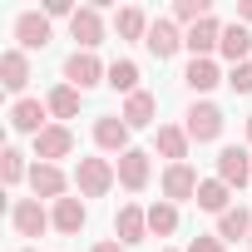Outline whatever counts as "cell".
Instances as JSON below:
<instances>
[{"instance_id": "cell-23", "label": "cell", "mask_w": 252, "mask_h": 252, "mask_svg": "<svg viewBox=\"0 0 252 252\" xmlns=\"http://www.w3.org/2000/svg\"><path fill=\"white\" fill-rule=\"evenodd\" d=\"M193 203H198L203 213H213V218H222V213L232 208V188H227V183H222V178L213 173V178H203V183H198V198H193Z\"/></svg>"}, {"instance_id": "cell-16", "label": "cell", "mask_w": 252, "mask_h": 252, "mask_svg": "<svg viewBox=\"0 0 252 252\" xmlns=\"http://www.w3.org/2000/svg\"><path fill=\"white\" fill-rule=\"evenodd\" d=\"M144 237H149V208H139V203H124V208L114 213V242L134 247V242H144Z\"/></svg>"}, {"instance_id": "cell-2", "label": "cell", "mask_w": 252, "mask_h": 252, "mask_svg": "<svg viewBox=\"0 0 252 252\" xmlns=\"http://www.w3.org/2000/svg\"><path fill=\"white\" fill-rule=\"evenodd\" d=\"M222 124H227V114H222L213 99H193L188 114H183V129H188L193 144H218V139H222Z\"/></svg>"}, {"instance_id": "cell-3", "label": "cell", "mask_w": 252, "mask_h": 252, "mask_svg": "<svg viewBox=\"0 0 252 252\" xmlns=\"http://www.w3.org/2000/svg\"><path fill=\"white\" fill-rule=\"evenodd\" d=\"M89 134H94V149H99V154H114V158H124V154L134 149V144H129L134 129L124 124V114H99Z\"/></svg>"}, {"instance_id": "cell-27", "label": "cell", "mask_w": 252, "mask_h": 252, "mask_svg": "<svg viewBox=\"0 0 252 252\" xmlns=\"http://www.w3.org/2000/svg\"><path fill=\"white\" fill-rule=\"evenodd\" d=\"M173 232H178V203L168 198L149 203V237H173Z\"/></svg>"}, {"instance_id": "cell-6", "label": "cell", "mask_w": 252, "mask_h": 252, "mask_svg": "<svg viewBox=\"0 0 252 252\" xmlns=\"http://www.w3.org/2000/svg\"><path fill=\"white\" fill-rule=\"evenodd\" d=\"M10 227H15L20 237H45V232L55 227V218H50V208H45L40 198H15V208H10Z\"/></svg>"}, {"instance_id": "cell-22", "label": "cell", "mask_w": 252, "mask_h": 252, "mask_svg": "<svg viewBox=\"0 0 252 252\" xmlns=\"http://www.w3.org/2000/svg\"><path fill=\"white\" fill-rule=\"evenodd\" d=\"M183 84L203 99L208 89H218V84H227L222 79V69H218V60H188V69H183Z\"/></svg>"}, {"instance_id": "cell-20", "label": "cell", "mask_w": 252, "mask_h": 252, "mask_svg": "<svg viewBox=\"0 0 252 252\" xmlns=\"http://www.w3.org/2000/svg\"><path fill=\"white\" fill-rule=\"evenodd\" d=\"M188 129L183 124H158V139H154V149L168 158V163H188Z\"/></svg>"}, {"instance_id": "cell-33", "label": "cell", "mask_w": 252, "mask_h": 252, "mask_svg": "<svg viewBox=\"0 0 252 252\" xmlns=\"http://www.w3.org/2000/svg\"><path fill=\"white\" fill-rule=\"evenodd\" d=\"M89 252H129V247H124V242H114V237H109V242H94Z\"/></svg>"}, {"instance_id": "cell-30", "label": "cell", "mask_w": 252, "mask_h": 252, "mask_svg": "<svg viewBox=\"0 0 252 252\" xmlns=\"http://www.w3.org/2000/svg\"><path fill=\"white\" fill-rule=\"evenodd\" d=\"M208 15H213L208 0H178V5H173V25H178V30H193V25L208 20Z\"/></svg>"}, {"instance_id": "cell-24", "label": "cell", "mask_w": 252, "mask_h": 252, "mask_svg": "<svg viewBox=\"0 0 252 252\" xmlns=\"http://www.w3.org/2000/svg\"><path fill=\"white\" fill-rule=\"evenodd\" d=\"M124 124H129V129H149V124H158L154 114H158V99L149 94V89H139V94H129V99H124Z\"/></svg>"}, {"instance_id": "cell-4", "label": "cell", "mask_w": 252, "mask_h": 252, "mask_svg": "<svg viewBox=\"0 0 252 252\" xmlns=\"http://www.w3.org/2000/svg\"><path fill=\"white\" fill-rule=\"evenodd\" d=\"M104 79H109V64H104L94 50H74V55L64 60V84H74L79 94L94 89V84H104Z\"/></svg>"}, {"instance_id": "cell-32", "label": "cell", "mask_w": 252, "mask_h": 252, "mask_svg": "<svg viewBox=\"0 0 252 252\" xmlns=\"http://www.w3.org/2000/svg\"><path fill=\"white\" fill-rule=\"evenodd\" d=\"M183 252H222V237H218V232H198Z\"/></svg>"}, {"instance_id": "cell-21", "label": "cell", "mask_w": 252, "mask_h": 252, "mask_svg": "<svg viewBox=\"0 0 252 252\" xmlns=\"http://www.w3.org/2000/svg\"><path fill=\"white\" fill-rule=\"evenodd\" d=\"M218 55H222V60H232V64H247V60H252V30H247V25H237V20H232V25H222V45H218Z\"/></svg>"}, {"instance_id": "cell-8", "label": "cell", "mask_w": 252, "mask_h": 252, "mask_svg": "<svg viewBox=\"0 0 252 252\" xmlns=\"http://www.w3.org/2000/svg\"><path fill=\"white\" fill-rule=\"evenodd\" d=\"M69 40H74V50H99L104 45V10L99 5H79L74 20H69Z\"/></svg>"}, {"instance_id": "cell-11", "label": "cell", "mask_w": 252, "mask_h": 252, "mask_svg": "<svg viewBox=\"0 0 252 252\" xmlns=\"http://www.w3.org/2000/svg\"><path fill=\"white\" fill-rule=\"evenodd\" d=\"M30 79H35V74H30V55H25L20 45L0 50V84H5V94L25 99V84H30Z\"/></svg>"}, {"instance_id": "cell-14", "label": "cell", "mask_w": 252, "mask_h": 252, "mask_svg": "<svg viewBox=\"0 0 252 252\" xmlns=\"http://www.w3.org/2000/svg\"><path fill=\"white\" fill-rule=\"evenodd\" d=\"M218 45H222V20H218V15H208V20H198L193 30H183V50H188L193 60H213Z\"/></svg>"}, {"instance_id": "cell-13", "label": "cell", "mask_w": 252, "mask_h": 252, "mask_svg": "<svg viewBox=\"0 0 252 252\" xmlns=\"http://www.w3.org/2000/svg\"><path fill=\"white\" fill-rule=\"evenodd\" d=\"M144 50L163 64V60H173L178 50H183V30L173 25V15H158L154 25H149V40H144Z\"/></svg>"}, {"instance_id": "cell-9", "label": "cell", "mask_w": 252, "mask_h": 252, "mask_svg": "<svg viewBox=\"0 0 252 252\" xmlns=\"http://www.w3.org/2000/svg\"><path fill=\"white\" fill-rule=\"evenodd\" d=\"M69 173L60 168V163H30V193L35 198H50V203H60V198H69Z\"/></svg>"}, {"instance_id": "cell-35", "label": "cell", "mask_w": 252, "mask_h": 252, "mask_svg": "<svg viewBox=\"0 0 252 252\" xmlns=\"http://www.w3.org/2000/svg\"><path fill=\"white\" fill-rule=\"evenodd\" d=\"M247 144H252V114H247Z\"/></svg>"}, {"instance_id": "cell-31", "label": "cell", "mask_w": 252, "mask_h": 252, "mask_svg": "<svg viewBox=\"0 0 252 252\" xmlns=\"http://www.w3.org/2000/svg\"><path fill=\"white\" fill-rule=\"evenodd\" d=\"M227 89H232V94H252V60L227 69Z\"/></svg>"}, {"instance_id": "cell-18", "label": "cell", "mask_w": 252, "mask_h": 252, "mask_svg": "<svg viewBox=\"0 0 252 252\" xmlns=\"http://www.w3.org/2000/svg\"><path fill=\"white\" fill-rule=\"evenodd\" d=\"M50 218H55V232L79 237V232H84V222H89V208H84V198H60V203L50 208Z\"/></svg>"}, {"instance_id": "cell-12", "label": "cell", "mask_w": 252, "mask_h": 252, "mask_svg": "<svg viewBox=\"0 0 252 252\" xmlns=\"http://www.w3.org/2000/svg\"><path fill=\"white\" fill-rule=\"evenodd\" d=\"M74 154V129L69 124H50L45 134H35V163H60Z\"/></svg>"}, {"instance_id": "cell-26", "label": "cell", "mask_w": 252, "mask_h": 252, "mask_svg": "<svg viewBox=\"0 0 252 252\" xmlns=\"http://www.w3.org/2000/svg\"><path fill=\"white\" fill-rule=\"evenodd\" d=\"M114 94H124V99H129V94H139V64L129 60V55H119V60H109V79H104Z\"/></svg>"}, {"instance_id": "cell-36", "label": "cell", "mask_w": 252, "mask_h": 252, "mask_svg": "<svg viewBox=\"0 0 252 252\" xmlns=\"http://www.w3.org/2000/svg\"><path fill=\"white\" fill-rule=\"evenodd\" d=\"M20 252H40V247H20Z\"/></svg>"}, {"instance_id": "cell-7", "label": "cell", "mask_w": 252, "mask_h": 252, "mask_svg": "<svg viewBox=\"0 0 252 252\" xmlns=\"http://www.w3.org/2000/svg\"><path fill=\"white\" fill-rule=\"evenodd\" d=\"M50 124H55V119H50V104H45V99H30V94H25V99L10 104V129H15V134H30V139H35V134L50 129Z\"/></svg>"}, {"instance_id": "cell-25", "label": "cell", "mask_w": 252, "mask_h": 252, "mask_svg": "<svg viewBox=\"0 0 252 252\" xmlns=\"http://www.w3.org/2000/svg\"><path fill=\"white\" fill-rule=\"evenodd\" d=\"M45 104H50V119H55V124H64V119H74V114H79L84 94H79L74 84H64V79H60V84L50 89V99H45Z\"/></svg>"}, {"instance_id": "cell-10", "label": "cell", "mask_w": 252, "mask_h": 252, "mask_svg": "<svg viewBox=\"0 0 252 252\" xmlns=\"http://www.w3.org/2000/svg\"><path fill=\"white\" fill-rule=\"evenodd\" d=\"M218 178L237 193V188H247L252 183V154L242 149V144H227V149H218Z\"/></svg>"}, {"instance_id": "cell-19", "label": "cell", "mask_w": 252, "mask_h": 252, "mask_svg": "<svg viewBox=\"0 0 252 252\" xmlns=\"http://www.w3.org/2000/svg\"><path fill=\"white\" fill-rule=\"evenodd\" d=\"M149 25H154V20H149L144 5H119V10H114V35H119V40H149Z\"/></svg>"}, {"instance_id": "cell-29", "label": "cell", "mask_w": 252, "mask_h": 252, "mask_svg": "<svg viewBox=\"0 0 252 252\" xmlns=\"http://www.w3.org/2000/svg\"><path fill=\"white\" fill-rule=\"evenodd\" d=\"M30 178V168H25V154L15 149V144H5V149H0V183H5V188H20Z\"/></svg>"}, {"instance_id": "cell-15", "label": "cell", "mask_w": 252, "mask_h": 252, "mask_svg": "<svg viewBox=\"0 0 252 252\" xmlns=\"http://www.w3.org/2000/svg\"><path fill=\"white\" fill-rule=\"evenodd\" d=\"M198 183H203V178H198L193 163H168V168H163V198H168V203H193V198H198Z\"/></svg>"}, {"instance_id": "cell-38", "label": "cell", "mask_w": 252, "mask_h": 252, "mask_svg": "<svg viewBox=\"0 0 252 252\" xmlns=\"http://www.w3.org/2000/svg\"><path fill=\"white\" fill-rule=\"evenodd\" d=\"M247 252H252V237H247Z\"/></svg>"}, {"instance_id": "cell-1", "label": "cell", "mask_w": 252, "mask_h": 252, "mask_svg": "<svg viewBox=\"0 0 252 252\" xmlns=\"http://www.w3.org/2000/svg\"><path fill=\"white\" fill-rule=\"evenodd\" d=\"M114 183H119V168H114L104 154H89V158L74 163V188H79V198H104Z\"/></svg>"}, {"instance_id": "cell-37", "label": "cell", "mask_w": 252, "mask_h": 252, "mask_svg": "<svg viewBox=\"0 0 252 252\" xmlns=\"http://www.w3.org/2000/svg\"><path fill=\"white\" fill-rule=\"evenodd\" d=\"M163 252H178V247H163Z\"/></svg>"}, {"instance_id": "cell-34", "label": "cell", "mask_w": 252, "mask_h": 252, "mask_svg": "<svg viewBox=\"0 0 252 252\" xmlns=\"http://www.w3.org/2000/svg\"><path fill=\"white\" fill-rule=\"evenodd\" d=\"M237 25H252V0H242V5H237Z\"/></svg>"}, {"instance_id": "cell-28", "label": "cell", "mask_w": 252, "mask_h": 252, "mask_svg": "<svg viewBox=\"0 0 252 252\" xmlns=\"http://www.w3.org/2000/svg\"><path fill=\"white\" fill-rule=\"evenodd\" d=\"M218 237L222 242H237V237H252V208H227L222 218H218Z\"/></svg>"}, {"instance_id": "cell-5", "label": "cell", "mask_w": 252, "mask_h": 252, "mask_svg": "<svg viewBox=\"0 0 252 252\" xmlns=\"http://www.w3.org/2000/svg\"><path fill=\"white\" fill-rule=\"evenodd\" d=\"M15 40H20L25 55H35V50H45V45L55 40V20H50L45 10H20V15H15Z\"/></svg>"}, {"instance_id": "cell-17", "label": "cell", "mask_w": 252, "mask_h": 252, "mask_svg": "<svg viewBox=\"0 0 252 252\" xmlns=\"http://www.w3.org/2000/svg\"><path fill=\"white\" fill-rule=\"evenodd\" d=\"M119 183L124 188H129V193H144L149 188V173H154V163H149V149H129V154H124L119 163Z\"/></svg>"}]
</instances>
